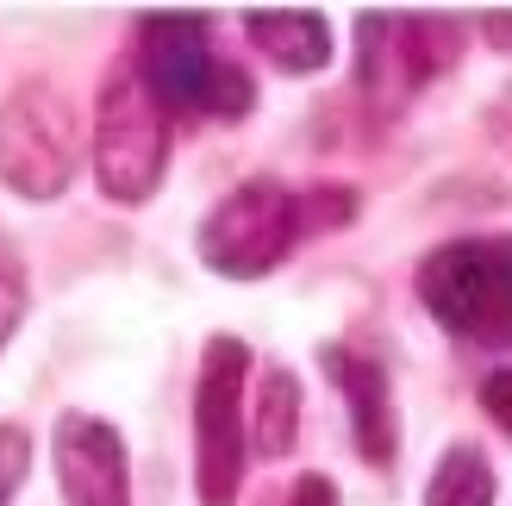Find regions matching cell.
Masks as SVG:
<instances>
[{
	"mask_svg": "<svg viewBox=\"0 0 512 506\" xmlns=\"http://www.w3.org/2000/svg\"><path fill=\"white\" fill-rule=\"evenodd\" d=\"M425 506H494V469L475 444H450L425 482Z\"/></svg>",
	"mask_w": 512,
	"mask_h": 506,
	"instance_id": "cell-12",
	"label": "cell"
},
{
	"mask_svg": "<svg viewBox=\"0 0 512 506\" xmlns=\"http://www.w3.org/2000/svg\"><path fill=\"white\" fill-rule=\"evenodd\" d=\"M300 438V382L294 369H263L256 382V419H250V444L263 457H288Z\"/></svg>",
	"mask_w": 512,
	"mask_h": 506,
	"instance_id": "cell-11",
	"label": "cell"
},
{
	"mask_svg": "<svg viewBox=\"0 0 512 506\" xmlns=\"http://www.w3.org/2000/svg\"><path fill=\"white\" fill-rule=\"evenodd\" d=\"M244 375L250 350L238 338H213L194 388V488L200 506H238L244 482Z\"/></svg>",
	"mask_w": 512,
	"mask_h": 506,
	"instance_id": "cell-5",
	"label": "cell"
},
{
	"mask_svg": "<svg viewBox=\"0 0 512 506\" xmlns=\"http://www.w3.org/2000/svg\"><path fill=\"white\" fill-rule=\"evenodd\" d=\"M325 375H331V388L350 400V432H356V450H363L375 469H388V463H394V450H400L388 369H381L375 357H363V350H350V344H325Z\"/></svg>",
	"mask_w": 512,
	"mask_h": 506,
	"instance_id": "cell-9",
	"label": "cell"
},
{
	"mask_svg": "<svg viewBox=\"0 0 512 506\" xmlns=\"http://www.w3.org/2000/svg\"><path fill=\"white\" fill-rule=\"evenodd\" d=\"M350 213H356V194H344V188H319V194L300 200V232H306V225H344Z\"/></svg>",
	"mask_w": 512,
	"mask_h": 506,
	"instance_id": "cell-14",
	"label": "cell"
},
{
	"mask_svg": "<svg viewBox=\"0 0 512 506\" xmlns=\"http://www.w3.org/2000/svg\"><path fill=\"white\" fill-rule=\"evenodd\" d=\"M138 75L163 113H200V119H244L256 107V88L238 63L213 50L207 13H144L138 25Z\"/></svg>",
	"mask_w": 512,
	"mask_h": 506,
	"instance_id": "cell-1",
	"label": "cell"
},
{
	"mask_svg": "<svg viewBox=\"0 0 512 506\" xmlns=\"http://www.w3.org/2000/svg\"><path fill=\"white\" fill-rule=\"evenodd\" d=\"M82 163V119L50 82H25L0 100V182L25 200H57Z\"/></svg>",
	"mask_w": 512,
	"mask_h": 506,
	"instance_id": "cell-4",
	"label": "cell"
},
{
	"mask_svg": "<svg viewBox=\"0 0 512 506\" xmlns=\"http://www.w3.org/2000/svg\"><path fill=\"white\" fill-rule=\"evenodd\" d=\"M19 313H25V275L13 263V250L0 244V350H7V338L19 332Z\"/></svg>",
	"mask_w": 512,
	"mask_h": 506,
	"instance_id": "cell-13",
	"label": "cell"
},
{
	"mask_svg": "<svg viewBox=\"0 0 512 506\" xmlns=\"http://www.w3.org/2000/svg\"><path fill=\"white\" fill-rule=\"evenodd\" d=\"M300 238V194H288L281 182L256 175V182L232 188L200 225V263L232 282H256L269 275Z\"/></svg>",
	"mask_w": 512,
	"mask_h": 506,
	"instance_id": "cell-6",
	"label": "cell"
},
{
	"mask_svg": "<svg viewBox=\"0 0 512 506\" xmlns=\"http://www.w3.org/2000/svg\"><path fill=\"white\" fill-rule=\"evenodd\" d=\"M419 300L444 332L512 350V238H456L419 263Z\"/></svg>",
	"mask_w": 512,
	"mask_h": 506,
	"instance_id": "cell-2",
	"label": "cell"
},
{
	"mask_svg": "<svg viewBox=\"0 0 512 506\" xmlns=\"http://www.w3.org/2000/svg\"><path fill=\"white\" fill-rule=\"evenodd\" d=\"M19 482H25V432L19 425H0V506L13 500Z\"/></svg>",
	"mask_w": 512,
	"mask_h": 506,
	"instance_id": "cell-15",
	"label": "cell"
},
{
	"mask_svg": "<svg viewBox=\"0 0 512 506\" xmlns=\"http://www.w3.org/2000/svg\"><path fill=\"white\" fill-rule=\"evenodd\" d=\"M281 506H338V488H331L325 475H300V482H294V494L281 500Z\"/></svg>",
	"mask_w": 512,
	"mask_h": 506,
	"instance_id": "cell-17",
	"label": "cell"
},
{
	"mask_svg": "<svg viewBox=\"0 0 512 506\" xmlns=\"http://www.w3.org/2000/svg\"><path fill=\"white\" fill-rule=\"evenodd\" d=\"M450 63H456V19L444 13H363V25H356V69L381 107L413 100Z\"/></svg>",
	"mask_w": 512,
	"mask_h": 506,
	"instance_id": "cell-7",
	"label": "cell"
},
{
	"mask_svg": "<svg viewBox=\"0 0 512 506\" xmlns=\"http://www.w3.org/2000/svg\"><path fill=\"white\" fill-rule=\"evenodd\" d=\"M57 482L69 506H132V469H125V444L107 419L94 413H63L57 419Z\"/></svg>",
	"mask_w": 512,
	"mask_h": 506,
	"instance_id": "cell-8",
	"label": "cell"
},
{
	"mask_svg": "<svg viewBox=\"0 0 512 506\" xmlns=\"http://www.w3.org/2000/svg\"><path fill=\"white\" fill-rule=\"evenodd\" d=\"M244 32L275 69H288V75H313L331 57V25H325V13H306V7L300 13H263L256 7V13H244Z\"/></svg>",
	"mask_w": 512,
	"mask_h": 506,
	"instance_id": "cell-10",
	"label": "cell"
},
{
	"mask_svg": "<svg viewBox=\"0 0 512 506\" xmlns=\"http://www.w3.org/2000/svg\"><path fill=\"white\" fill-rule=\"evenodd\" d=\"M169 169V113L138 75V63H119L94 100V182L107 200H138L157 194Z\"/></svg>",
	"mask_w": 512,
	"mask_h": 506,
	"instance_id": "cell-3",
	"label": "cell"
},
{
	"mask_svg": "<svg viewBox=\"0 0 512 506\" xmlns=\"http://www.w3.org/2000/svg\"><path fill=\"white\" fill-rule=\"evenodd\" d=\"M481 407H488V419L512 438V369H494L488 382H481Z\"/></svg>",
	"mask_w": 512,
	"mask_h": 506,
	"instance_id": "cell-16",
	"label": "cell"
}]
</instances>
